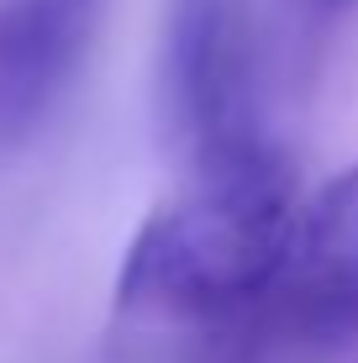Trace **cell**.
I'll use <instances>...</instances> for the list:
<instances>
[{
	"label": "cell",
	"mask_w": 358,
	"mask_h": 363,
	"mask_svg": "<svg viewBox=\"0 0 358 363\" xmlns=\"http://www.w3.org/2000/svg\"><path fill=\"white\" fill-rule=\"evenodd\" d=\"M101 0H0V143H21L74 79Z\"/></svg>",
	"instance_id": "277c9868"
},
{
	"label": "cell",
	"mask_w": 358,
	"mask_h": 363,
	"mask_svg": "<svg viewBox=\"0 0 358 363\" xmlns=\"http://www.w3.org/2000/svg\"><path fill=\"white\" fill-rule=\"evenodd\" d=\"M295 216L290 164L269 137L206 147L184 190L132 237L116 279L121 311L211 327L274 279Z\"/></svg>",
	"instance_id": "6da1fadb"
},
{
	"label": "cell",
	"mask_w": 358,
	"mask_h": 363,
	"mask_svg": "<svg viewBox=\"0 0 358 363\" xmlns=\"http://www.w3.org/2000/svg\"><path fill=\"white\" fill-rule=\"evenodd\" d=\"M174 121L195 153L264 137L258 127V32L242 0H179L169 37Z\"/></svg>",
	"instance_id": "3957f363"
},
{
	"label": "cell",
	"mask_w": 358,
	"mask_h": 363,
	"mask_svg": "<svg viewBox=\"0 0 358 363\" xmlns=\"http://www.w3.org/2000/svg\"><path fill=\"white\" fill-rule=\"evenodd\" d=\"M358 332V164L290 216L274 279L242 311L195 327L190 363H258L279 347H332Z\"/></svg>",
	"instance_id": "7a4b0ae2"
},
{
	"label": "cell",
	"mask_w": 358,
	"mask_h": 363,
	"mask_svg": "<svg viewBox=\"0 0 358 363\" xmlns=\"http://www.w3.org/2000/svg\"><path fill=\"white\" fill-rule=\"evenodd\" d=\"M306 6H342V0H306Z\"/></svg>",
	"instance_id": "5b68a950"
}]
</instances>
